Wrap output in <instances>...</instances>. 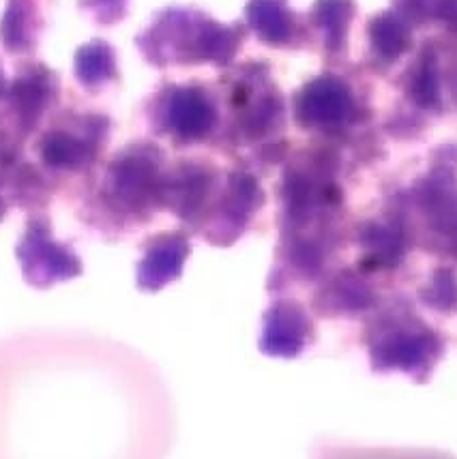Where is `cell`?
Masks as SVG:
<instances>
[{
	"mask_svg": "<svg viewBox=\"0 0 457 459\" xmlns=\"http://www.w3.org/2000/svg\"><path fill=\"white\" fill-rule=\"evenodd\" d=\"M177 403L129 343L80 329L0 337V459H168Z\"/></svg>",
	"mask_w": 457,
	"mask_h": 459,
	"instance_id": "cell-1",
	"label": "cell"
},
{
	"mask_svg": "<svg viewBox=\"0 0 457 459\" xmlns=\"http://www.w3.org/2000/svg\"><path fill=\"white\" fill-rule=\"evenodd\" d=\"M170 149L152 138H134L108 152L103 163L67 195L73 215L101 240H127L166 212Z\"/></svg>",
	"mask_w": 457,
	"mask_h": 459,
	"instance_id": "cell-2",
	"label": "cell"
},
{
	"mask_svg": "<svg viewBox=\"0 0 457 459\" xmlns=\"http://www.w3.org/2000/svg\"><path fill=\"white\" fill-rule=\"evenodd\" d=\"M224 100L221 152L252 163L263 174L277 172L286 161L288 101L273 78L271 60L249 56L217 74Z\"/></svg>",
	"mask_w": 457,
	"mask_h": 459,
	"instance_id": "cell-3",
	"label": "cell"
},
{
	"mask_svg": "<svg viewBox=\"0 0 457 459\" xmlns=\"http://www.w3.org/2000/svg\"><path fill=\"white\" fill-rule=\"evenodd\" d=\"M247 41L243 18L221 22L198 4L178 3L157 9L134 37L144 63L161 74L204 67L220 74L237 63Z\"/></svg>",
	"mask_w": 457,
	"mask_h": 459,
	"instance_id": "cell-4",
	"label": "cell"
},
{
	"mask_svg": "<svg viewBox=\"0 0 457 459\" xmlns=\"http://www.w3.org/2000/svg\"><path fill=\"white\" fill-rule=\"evenodd\" d=\"M114 118L82 92L65 91L61 106L47 117L29 144L30 160L61 189V198L84 183L110 152Z\"/></svg>",
	"mask_w": 457,
	"mask_h": 459,
	"instance_id": "cell-5",
	"label": "cell"
},
{
	"mask_svg": "<svg viewBox=\"0 0 457 459\" xmlns=\"http://www.w3.org/2000/svg\"><path fill=\"white\" fill-rule=\"evenodd\" d=\"M140 123L146 138L172 152L221 151L224 100L217 78L166 74L140 103Z\"/></svg>",
	"mask_w": 457,
	"mask_h": 459,
	"instance_id": "cell-6",
	"label": "cell"
},
{
	"mask_svg": "<svg viewBox=\"0 0 457 459\" xmlns=\"http://www.w3.org/2000/svg\"><path fill=\"white\" fill-rule=\"evenodd\" d=\"M350 60L329 65L292 92V123L307 140L352 146L369 138L374 112Z\"/></svg>",
	"mask_w": 457,
	"mask_h": 459,
	"instance_id": "cell-7",
	"label": "cell"
},
{
	"mask_svg": "<svg viewBox=\"0 0 457 459\" xmlns=\"http://www.w3.org/2000/svg\"><path fill=\"white\" fill-rule=\"evenodd\" d=\"M63 100V80L56 69L37 56L13 60L9 91L0 106V117L30 144L37 131Z\"/></svg>",
	"mask_w": 457,
	"mask_h": 459,
	"instance_id": "cell-8",
	"label": "cell"
},
{
	"mask_svg": "<svg viewBox=\"0 0 457 459\" xmlns=\"http://www.w3.org/2000/svg\"><path fill=\"white\" fill-rule=\"evenodd\" d=\"M22 277L35 290H50L58 283L78 280L84 262L72 243L56 237L50 211L29 212L15 245Z\"/></svg>",
	"mask_w": 457,
	"mask_h": 459,
	"instance_id": "cell-9",
	"label": "cell"
},
{
	"mask_svg": "<svg viewBox=\"0 0 457 459\" xmlns=\"http://www.w3.org/2000/svg\"><path fill=\"white\" fill-rule=\"evenodd\" d=\"M243 22L249 37L275 52H314L307 13L292 7L290 0H247Z\"/></svg>",
	"mask_w": 457,
	"mask_h": 459,
	"instance_id": "cell-10",
	"label": "cell"
},
{
	"mask_svg": "<svg viewBox=\"0 0 457 459\" xmlns=\"http://www.w3.org/2000/svg\"><path fill=\"white\" fill-rule=\"evenodd\" d=\"M192 238L181 226L149 234L142 240V255L135 264V286L142 292H160L181 280L192 255Z\"/></svg>",
	"mask_w": 457,
	"mask_h": 459,
	"instance_id": "cell-11",
	"label": "cell"
},
{
	"mask_svg": "<svg viewBox=\"0 0 457 459\" xmlns=\"http://www.w3.org/2000/svg\"><path fill=\"white\" fill-rule=\"evenodd\" d=\"M307 13L314 37V52L324 67L344 65L350 58L352 37L358 32L357 0H314Z\"/></svg>",
	"mask_w": 457,
	"mask_h": 459,
	"instance_id": "cell-12",
	"label": "cell"
},
{
	"mask_svg": "<svg viewBox=\"0 0 457 459\" xmlns=\"http://www.w3.org/2000/svg\"><path fill=\"white\" fill-rule=\"evenodd\" d=\"M52 0H4L0 15V50L11 60L35 58L50 29Z\"/></svg>",
	"mask_w": 457,
	"mask_h": 459,
	"instance_id": "cell-13",
	"label": "cell"
},
{
	"mask_svg": "<svg viewBox=\"0 0 457 459\" xmlns=\"http://www.w3.org/2000/svg\"><path fill=\"white\" fill-rule=\"evenodd\" d=\"M72 75L75 86L86 100L97 101L112 95L123 86L118 50L108 39L92 37L75 48Z\"/></svg>",
	"mask_w": 457,
	"mask_h": 459,
	"instance_id": "cell-14",
	"label": "cell"
},
{
	"mask_svg": "<svg viewBox=\"0 0 457 459\" xmlns=\"http://www.w3.org/2000/svg\"><path fill=\"white\" fill-rule=\"evenodd\" d=\"M309 459H457L449 451L427 446H372L358 442L320 438L309 449Z\"/></svg>",
	"mask_w": 457,
	"mask_h": 459,
	"instance_id": "cell-15",
	"label": "cell"
},
{
	"mask_svg": "<svg viewBox=\"0 0 457 459\" xmlns=\"http://www.w3.org/2000/svg\"><path fill=\"white\" fill-rule=\"evenodd\" d=\"M78 11L97 29H114L129 18L132 0H75Z\"/></svg>",
	"mask_w": 457,
	"mask_h": 459,
	"instance_id": "cell-16",
	"label": "cell"
},
{
	"mask_svg": "<svg viewBox=\"0 0 457 459\" xmlns=\"http://www.w3.org/2000/svg\"><path fill=\"white\" fill-rule=\"evenodd\" d=\"M11 211H13V209H11V202H9V195H7V185H4V178L0 177V223L7 220Z\"/></svg>",
	"mask_w": 457,
	"mask_h": 459,
	"instance_id": "cell-17",
	"label": "cell"
},
{
	"mask_svg": "<svg viewBox=\"0 0 457 459\" xmlns=\"http://www.w3.org/2000/svg\"><path fill=\"white\" fill-rule=\"evenodd\" d=\"M9 82H11V74H7V67H4L3 58H0V106H3L4 97H7Z\"/></svg>",
	"mask_w": 457,
	"mask_h": 459,
	"instance_id": "cell-18",
	"label": "cell"
}]
</instances>
